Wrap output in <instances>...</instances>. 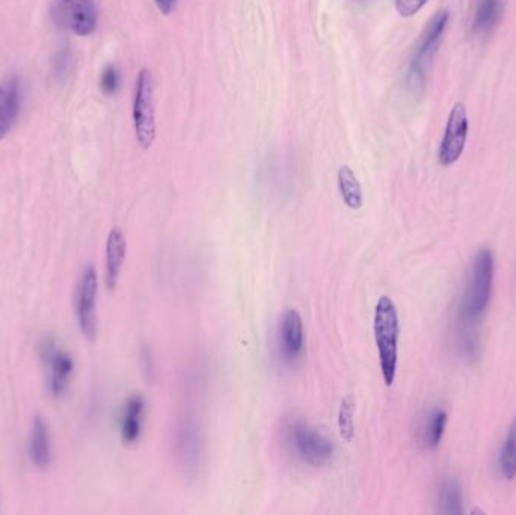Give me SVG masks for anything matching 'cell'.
Returning <instances> with one entry per match:
<instances>
[{"instance_id":"cell-1","label":"cell","mask_w":516,"mask_h":515,"mask_svg":"<svg viewBox=\"0 0 516 515\" xmlns=\"http://www.w3.org/2000/svg\"><path fill=\"white\" fill-rule=\"evenodd\" d=\"M494 272V254L489 248H480L474 257L473 268L462 295L461 313H459L462 324V348L467 352L477 348L474 325L491 303Z\"/></svg>"},{"instance_id":"cell-2","label":"cell","mask_w":516,"mask_h":515,"mask_svg":"<svg viewBox=\"0 0 516 515\" xmlns=\"http://www.w3.org/2000/svg\"><path fill=\"white\" fill-rule=\"evenodd\" d=\"M373 333L378 348L382 380L385 386L391 387L396 381L399 361L400 322L396 304L390 297H381L376 303Z\"/></svg>"},{"instance_id":"cell-3","label":"cell","mask_w":516,"mask_h":515,"mask_svg":"<svg viewBox=\"0 0 516 515\" xmlns=\"http://www.w3.org/2000/svg\"><path fill=\"white\" fill-rule=\"evenodd\" d=\"M447 25H449V13L440 11L427 23L426 29L418 40L411 64H409L408 75H406V85L414 93L423 90L426 85L427 73H429L430 65L443 41Z\"/></svg>"},{"instance_id":"cell-4","label":"cell","mask_w":516,"mask_h":515,"mask_svg":"<svg viewBox=\"0 0 516 515\" xmlns=\"http://www.w3.org/2000/svg\"><path fill=\"white\" fill-rule=\"evenodd\" d=\"M289 443L304 463L311 467H323L334 457V443L319 429L304 422H295L289 428Z\"/></svg>"},{"instance_id":"cell-5","label":"cell","mask_w":516,"mask_h":515,"mask_svg":"<svg viewBox=\"0 0 516 515\" xmlns=\"http://www.w3.org/2000/svg\"><path fill=\"white\" fill-rule=\"evenodd\" d=\"M133 126L141 149H150L156 139V112H154L153 81L147 68H142L136 79Z\"/></svg>"},{"instance_id":"cell-6","label":"cell","mask_w":516,"mask_h":515,"mask_svg":"<svg viewBox=\"0 0 516 515\" xmlns=\"http://www.w3.org/2000/svg\"><path fill=\"white\" fill-rule=\"evenodd\" d=\"M52 14L61 28L68 29L79 37L93 34L99 22L94 0H55Z\"/></svg>"},{"instance_id":"cell-7","label":"cell","mask_w":516,"mask_h":515,"mask_svg":"<svg viewBox=\"0 0 516 515\" xmlns=\"http://www.w3.org/2000/svg\"><path fill=\"white\" fill-rule=\"evenodd\" d=\"M97 272L94 266H86L80 275L76 290V313L80 333L94 342L97 337Z\"/></svg>"},{"instance_id":"cell-8","label":"cell","mask_w":516,"mask_h":515,"mask_svg":"<svg viewBox=\"0 0 516 515\" xmlns=\"http://www.w3.org/2000/svg\"><path fill=\"white\" fill-rule=\"evenodd\" d=\"M468 138V117L467 109L462 103L455 105L450 112L449 121H447L446 132H444L443 141L440 145V153L438 159L444 167L458 162L464 153L465 144Z\"/></svg>"},{"instance_id":"cell-9","label":"cell","mask_w":516,"mask_h":515,"mask_svg":"<svg viewBox=\"0 0 516 515\" xmlns=\"http://www.w3.org/2000/svg\"><path fill=\"white\" fill-rule=\"evenodd\" d=\"M304 322L298 310L287 309L278 324V348L287 364L296 363L304 352Z\"/></svg>"},{"instance_id":"cell-10","label":"cell","mask_w":516,"mask_h":515,"mask_svg":"<svg viewBox=\"0 0 516 515\" xmlns=\"http://www.w3.org/2000/svg\"><path fill=\"white\" fill-rule=\"evenodd\" d=\"M22 106V87L17 76L5 79L0 84V141L16 124Z\"/></svg>"},{"instance_id":"cell-11","label":"cell","mask_w":516,"mask_h":515,"mask_svg":"<svg viewBox=\"0 0 516 515\" xmlns=\"http://www.w3.org/2000/svg\"><path fill=\"white\" fill-rule=\"evenodd\" d=\"M43 355L50 366V390L52 395L62 396L68 387L71 374H73V358L56 348L55 343L47 340L43 346Z\"/></svg>"},{"instance_id":"cell-12","label":"cell","mask_w":516,"mask_h":515,"mask_svg":"<svg viewBox=\"0 0 516 515\" xmlns=\"http://www.w3.org/2000/svg\"><path fill=\"white\" fill-rule=\"evenodd\" d=\"M201 437L197 426L192 423H183L177 431L176 457L186 473L197 472L201 458Z\"/></svg>"},{"instance_id":"cell-13","label":"cell","mask_w":516,"mask_h":515,"mask_svg":"<svg viewBox=\"0 0 516 515\" xmlns=\"http://www.w3.org/2000/svg\"><path fill=\"white\" fill-rule=\"evenodd\" d=\"M145 404L144 396L136 395L130 396L124 404L123 414H121V440L126 445H133L141 438L142 426H144Z\"/></svg>"},{"instance_id":"cell-14","label":"cell","mask_w":516,"mask_h":515,"mask_svg":"<svg viewBox=\"0 0 516 515\" xmlns=\"http://www.w3.org/2000/svg\"><path fill=\"white\" fill-rule=\"evenodd\" d=\"M127 254V239L123 230H111L106 242V284L109 289L114 290L117 287L118 278H120L121 269H123L124 260Z\"/></svg>"},{"instance_id":"cell-15","label":"cell","mask_w":516,"mask_h":515,"mask_svg":"<svg viewBox=\"0 0 516 515\" xmlns=\"http://www.w3.org/2000/svg\"><path fill=\"white\" fill-rule=\"evenodd\" d=\"M503 0H477L473 17L474 35L489 37L503 17Z\"/></svg>"},{"instance_id":"cell-16","label":"cell","mask_w":516,"mask_h":515,"mask_svg":"<svg viewBox=\"0 0 516 515\" xmlns=\"http://www.w3.org/2000/svg\"><path fill=\"white\" fill-rule=\"evenodd\" d=\"M29 454H31L32 463L40 469H46L52 458V449H50L49 428L43 417L37 416L32 423L31 438H29Z\"/></svg>"},{"instance_id":"cell-17","label":"cell","mask_w":516,"mask_h":515,"mask_svg":"<svg viewBox=\"0 0 516 515\" xmlns=\"http://www.w3.org/2000/svg\"><path fill=\"white\" fill-rule=\"evenodd\" d=\"M338 191H340L341 200L351 210H360L364 204L363 186L358 180L357 174L348 165L338 170L337 174Z\"/></svg>"},{"instance_id":"cell-18","label":"cell","mask_w":516,"mask_h":515,"mask_svg":"<svg viewBox=\"0 0 516 515\" xmlns=\"http://www.w3.org/2000/svg\"><path fill=\"white\" fill-rule=\"evenodd\" d=\"M498 469H500L501 476L507 481H513L516 478V416L507 432L503 448H501Z\"/></svg>"},{"instance_id":"cell-19","label":"cell","mask_w":516,"mask_h":515,"mask_svg":"<svg viewBox=\"0 0 516 515\" xmlns=\"http://www.w3.org/2000/svg\"><path fill=\"white\" fill-rule=\"evenodd\" d=\"M447 426V413L441 408L432 411L427 417L423 428V446L429 451L438 448L443 440Z\"/></svg>"},{"instance_id":"cell-20","label":"cell","mask_w":516,"mask_h":515,"mask_svg":"<svg viewBox=\"0 0 516 515\" xmlns=\"http://www.w3.org/2000/svg\"><path fill=\"white\" fill-rule=\"evenodd\" d=\"M438 505H440V511L446 512V514H462L464 512L461 487L458 482L453 479L443 482L440 493H438Z\"/></svg>"},{"instance_id":"cell-21","label":"cell","mask_w":516,"mask_h":515,"mask_svg":"<svg viewBox=\"0 0 516 515\" xmlns=\"http://www.w3.org/2000/svg\"><path fill=\"white\" fill-rule=\"evenodd\" d=\"M355 410H357V401L354 396H344L338 410V431L346 443H352L355 437Z\"/></svg>"},{"instance_id":"cell-22","label":"cell","mask_w":516,"mask_h":515,"mask_svg":"<svg viewBox=\"0 0 516 515\" xmlns=\"http://www.w3.org/2000/svg\"><path fill=\"white\" fill-rule=\"evenodd\" d=\"M120 71L115 67L114 64L108 65L103 70L102 76H100V90L106 94V96H114L120 88Z\"/></svg>"},{"instance_id":"cell-23","label":"cell","mask_w":516,"mask_h":515,"mask_svg":"<svg viewBox=\"0 0 516 515\" xmlns=\"http://www.w3.org/2000/svg\"><path fill=\"white\" fill-rule=\"evenodd\" d=\"M429 0H396L397 13L402 17H412L427 4Z\"/></svg>"},{"instance_id":"cell-24","label":"cell","mask_w":516,"mask_h":515,"mask_svg":"<svg viewBox=\"0 0 516 515\" xmlns=\"http://www.w3.org/2000/svg\"><path fill=\"white\" fill-rule=\"evenodd\" d=\"M70 61L71 56L67 50L58 53L55 62H53V73H55L56 78L62 79L67 76L68 70H70Z\"/></svg>"},{"instance_id":"cell-25","label":"cell","mask_w":516,"mask_h":515,"mask_svg":"<svg viewBox=\"0 0 516 515\" xmlns=\"http://www.w3.org/2000/svg\"><path fill=\"white\" fill-rule=\"evenodd\" d=\"M154 4L163 16H169L176 10L177 0H154Z\"/></svg>"},{"instance_id":"cell-26","label":"cell","mask_w":516,"mask_h":515,"mask_svg":"<svg viewBox=\"0 0 516 515\" xmlns=\"http://www.w3.org/2000/svg\"><path fill=\"white\" fill-rule=\"evenodd\" d=\"M142 361L147 363V367H144V372L145 374H148V378H150V374H153L154 372V360L153 355H151V351L144 349V352H142Z\"/></svg>"}]
</instances>
